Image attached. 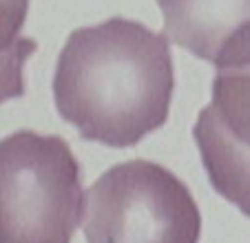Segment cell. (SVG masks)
Returning a JSON list of instances; mask_svg holds the SVG:
<instances>
[{
    "label": "cell",
    "mask_w": 250,
    "mask_h": 243,
    "mask_svg": "<svg viewBox=\"0 0 250 243\" xmlns=\"http://www.w3.org/2000/svg\"><path fill=\"white\" fill-rule=\"evenodd\" d=\"M173 56L162 33L126 18L69 36L56 66L53 100L82 140L126 148L168 117Z\"/></svg>",
    "instance_id": "obj_1"
},
{
    "label": "cell",
    "mask_w": 250,
    "mask_h": 243,
    "mask_svg": "<svg viewBox=\"0 0 250 243\" xmlns=\"http://www.w3.org/2000/svg\"><path fill=\"white\" fill-rule=\"evenodd\" d=\"M82 197L80 164L62 137L0 140V243H71Z\"/></svg>",
    "instance_id": "obj_2"
},
{
    "label": "cell",
    "mask_w": 250,
    "mask_h": 243,
    "mask_svg": "<svg viewBox=\"0 0 250 243\" xmlns=\"http://www.w3.org/2000/svg\"><path fill=\"white\" fill-rule=\"evenodd\" d=\"M86 243H197L202 217L190 190L168 168L133 159L82 197Z\"/></svg>",
    "instance_id": "obj_3"
},
{
    "label": "cell",
    "mask_w": 250,
    "mask_h": 243,
    "mask_svg": "<svg viewBox=\"0 0 250 243\" xmlns=\"http://www.w3.org/2000/svg\"><path fill=\"white\" fill-rule=\"evenodd\" d=\"M193 135L210 186L250 217V47L217 64Z\"/></svg>",
    "instance_id": "obj_4"
},
{
    "label": "cell",
    "mask_w": 250,
    "mask_h": 243,
    "mask_svg": "<svg viewBox=\"0 0 250 243\" xmlns=\"http://www.w3.org/2000/svg\"><path fill=\"white\" fill-rule=\"evenodd\" d=\"M157 5L166 40L215 66L250 47V0H157Z\"/></svg>",
    "instance_id": "obj_5"
},
{
    "label": "cell",
    "mask_w": 250,
    "mask_h": 243,
    "mask_svg": "<svg viewBox=\"0 0 250 243\" xmlns=\"http://www.w3.org/2000/svg\"><path fill=\"white\" fill-rule=\"evenodd\" d=\"M27 11L29 0H0V104L24 93V62L38 47L22 36Z\"/></svg>",
    "instance_id": "obj_6"
}]
</instances>
